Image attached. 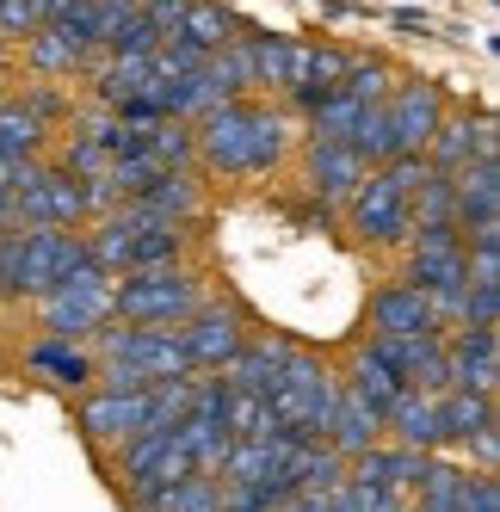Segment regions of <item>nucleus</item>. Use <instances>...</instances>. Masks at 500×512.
I'll use <instances>...</instances> for the list:
<instances>
[{"instance_id":"0eeeda50","label":"nucleus","mask_w":500,"mask_h":512,"mask_svg":"<svg viewBox=\"0 0 500 512\" xmlns=\"http://www.w3.org/2000/svg\"><path fill=\"white\" fill-rule=\"evenodd\" d=\"M173 334H180L192 371H223V364L247 346V334H254V327H247V315H241L229 297H204L180 327H173Z\"/></svg>"},{"instance_id":"4c0bfd02","label":"nucleus","mask_w":500,"mask_h":512,"mask_svg":"<svg viewBox=\"0 0 500 512\" xmlns=\"http://www.w3.org/2000/svg\"><path fill=\"white\" fill-rule=\"evenodd\" d=\"M359 112H365L359 99L328 93V99H321L315 112L303 118V124H309V142H346V136H352V124H359Z\"/></svg>"},{"instance_id":"4468645a","label":"nucleus","mask_w":500,"mask_h":512,"mask_svg":"<svg viewBox=\"0 0 500 512\" xmlns=\"http://www.w3.org/2000/svg\"><path fill=\"white\" fill-rule=\"evenodd\" d=\"M291 352H297V340H284V334H247V346L223 364V383L235 389V395H254V401H272L278 395V383H284V364H291Z\"/></svg>"},{"instance_id":"864d4df0","label":"nucleus","mask_w":500,"mask_h":512,"mask_svg":"<svg viewBox=\"0 0 500 512\" xmlns=\"http://www.w3.org/2000/svg\"><path fill=\"white\" fill-rule=\"evenodd\" d=\"M0 235H13V198L0 192Z\"/></svg>"},{"instance_id":"f704fd0d","label":"nucleus","mask_w":500,"mask_h":512,"mask_svg":"<svg viewBox=\"0 0 500 512\" xmlns=\"http://www.w3.org/2000/svg\"><path fill=\"white\" fill-rule=\"evenodd\" d=\"M402 284H414L420 297H439V290H463L470 272H463V253H408Z\"/></svg>"},{"instance_id":"c03bdc74","label":"nucleus","mask_w":500,"mask_h":512,"mask_svg":"<svg viewBox=\"0 0 500 512\" xmlns=\"http://www.w3.org/2000/svg\"><path fill=\"white\" fill-rule=\"evenodd\" d=\"M457 327H500V284H463Z\"/></svg>"},{"instance_id":"aec40b11","label":"nucleus","mask_w":500,"mask_h":512,"mask_svg":"<svg viewBox=\"0 0 500 512\" xmlns=\"http://www.w3.org/2000/svg\"><path fill=\"white\" fill-rule=\"evenodd\" d=\"M383 445H402L414 457H439V395L402 389L383 414Z\"/></svg>"},{"instance_id":"f3484780","label":"nucleus","mask_w":500,"mask_h":512,"mask_svg":"<svg viewBox=\"0 0 500 512\" xmlns=\"http://www.w3.org/2000/svg\"><path fill=\"white\" fill-rule=\"evenodd\" d=\"M130 204H136V210H149L155 223H173V229H198V223H204V210H210V198H204V173H198V167H173V173H155V179H149V186H142Z\"/></svg>"},{"instance_id":"7ed1b4c3","label":"nucleus","mask_w":500,"mask_h":512,"mask_svg":"<svg viewBox=\"0 0 500 512\" xmlns=\"http://www.w3.org/2000/svg\"><path fill=\"white\" fill-rule=\"evenodd\" d=\"M112 284L118 278H105L93 260L75 266L56 290H44L38 297V327H44V340H68V346H87L105 321H112Z\"/></svg>"},{"instance_id":"4be33fe9","label":"nucleus","mask_w":500,"mask_h":512,"mask_svg":"<svg viewBox=\"0 0 500 512\" xmlns=\"http://www.w3.org/2000/svg\"><path fill=\"white\" fill-rule=\"evenodd\" d=\"M93 44H81L75 31H62V25H44L38 38H25V68L38 81H50V87H62V81H81L87 68H93Z\"/></svg>"},{"instance_id":"72a5a7b5","label":"nucleus","mask_w":500,"mask_h":512,"mask_svg":"<svg viewBox=\"0 0 500 512\" xmlns=\"http://www.w3.org/2000/svg\"><path fill=\"white\" fill-rule=\"evenodd\" d=\"M439 346H445V334H414V340H365V352H371V358H377V364H383V371L396 377L402 389L414 383V371H420V364L433 358Z\"/></svg>"},{"instance_id":"2eb2a0df","label":"nucleus","mask_w":500,"mask_h":512,"mask_svg":"<svg viewBox=\"0 0 500 512\" xmlns=\"http://www.w3.org/2000/svg\"><path fill=\"white\" fill-rule=\"evenodd\" d=\"M75 432L87 438L99 457H105V451H118V445H130V438L142 432V395L87 389V395L75 401Z\"/></svg>"},{"instance_id":"ea45409f","label":"nucleus","mask_w":500,"mask_h":512,"mask_svg":"<svg viewBox=\"0 0 500 512\" xmlns=\"http://www.w3.org/2000/svg\"><path fill=\"white\" fill-rule=\"evenodd\" d=\"M13 99H19L25 112L44 124V130H56V124H68V118H75V99H68L62 87H50V81H25V93H13Z\"/></svg>"},{"instance_id":"c85d7f7f","label":"nucleus","mask_w":500,"mask_h":512,"mask_svg":"<svg viewBox=\"0 0 500 512\" xmlns=\"http://www.w3.org/2000/svg\"><path fill=\"white\" fill-rule=\"evenodd\" d=\"M340 482H346V457H334L328 445H291V463H284V488L291 494L328 500Z\"/></svg>"},{"instance_id":"7c9ffc66","label":"nucleus","mask_w":500,"mask_h":512,"mask_svg":"<svg viewBox=\"0 0 500 512\" xmlns=\"http://www.w3.org/2000/svg\"><path fill=\"white\" fill-rule=\"evenodd\" d=\"M44 155H50V130L7 93L0 99V161H44Z\"/></svg>"},{"instance_id":"6ab92c4d","label":"nucleus","mask_w":500,"mask_h":512,"mask_svg":"<svg viewBox=\"0 0 500 512\" xmlns=\"http://www.w3.org/2000/svg\"><path fill=\"white\" fill-rule=\"evenodd\" d=\"M130 210V247H124V278L130 272H167V266H186L192 253V229H173V223H155L149 210Z\"/></svg>"},{"instance_id":"a211bd4d","label":"nucleus","mask_w":500,"mask_h":512,"mask_svg":"<svg viewBox=\"0 0 500 512\" xmlns=\"http://www.w3.org/2000/svg\"><path fill=\"white\" fill-rule=\"evenodd\" d=\"M371 167L346 149V142H309V155H303V186L321 210H340L352 192H359V179Z\"/></svg>"},{"instance_id":"a19ab883","label":"nucleus","mask_w":500,"mask_h":512,"mask_svg":"<svg viewBox=\"0 0 500 512\" xmlns=\"http://www.w3.org/2000/svg\"><path fill=\"white\" fill-rule=\"evenodd\" d=\"M161 512H223V482L217 475H186V482L161 500Z\"/></svg>"},{"instance_id":"5701e85b","label":"nucleus","mask_w":500,"mask_h":512,"mask_svg":"<svg viewBox=\"0 0 500 512\" xmlns=\"http://www.w3.org/2000/svg\"><path fill=\"white\" fill-rule=\"evenodd\" d=\"M488 426H500L494 395H463V389H445V395H439V451H445V457L463 463V451H470Z\"/></svg>"},{"instance_id":"bb28decb","label":"nucleus","mask_w":500,"mask_h":512,"mask_svg":"<svg viewBox=\"0 0 500 512\" xmlns=\"http://www.w3.org/2000/svg\"><path fill=\"white\" fill-rule=\"evenodd\" d=\"M247 25L241 13H229L223 0H186V13H180V31H173V38L180 44H192L198 56H217L223 44H235V38H247Z\"/></svg>"},{"instance_id":"58836bf2","label":"nucleus","mask_w":500,"mask_h":512,"mask_svg":"<svg viewBox=\"0 0 500 512\" xmlns=\"http://www.w3.org/2000/svg\"><path fill=\"white\" fill-rule=\"evenodd\" d=\"M223 420H229V438H278L272 408H266V401H254V395H235V389H229Z\"/></svg>"},{"instance_id":"412c9836","label":"nucleus","mask_w":500,"mask_h":512,"mask_svg":"<svg viewBox=\"0 0 500 512\" xmlns=\"http://www.w3.org/2000/svg\"><path fill=\"white\" fill-rule=\"evenodd\" d=\"M19 358H25V371L38 377V383H50V389H68V395H75V389L87 395V389H93V377H99V358H93L87 346H68V340H44V334L31 340V346H25Z\"/></svg>"},{"instance_id":"473e14b6","label":"nucleus","mask_w":500,"mask_h":512,"mask_svg":"<svg viewBox=\"0 0 500 512\" xmlns=\"http://www.w3.org/2000/svg\"><path fill=\"white\" fill-rule=\"evenodd\" d=\"M340 389H346L352 401H365V408H377V414H389V401L402 395V383L389 377V371H383V364H377V358H371L365 346L352 352V364L340 371Z\"/></svg>"},{"instance_id":"39448f33","label":"nucleus","mask_w":500,"mask_h":512,"mask_svg":"<svg viewBox=\"0 0 500 512\" xmlns=\"http://www.w3.org/2000/svg\"><path fill=\"white\" fill-rule=\"evenodd\" d=\"M254 112L260 99H229L217 112H204L192 124V155L198 173H223V179H247V149H254Z\"/></svg>"},{"instance_id":"f257e3e1","label":"nucleus","mask_w":500,"mask_h":512,"mask_svg":"<svg viewBox=\"0 0 500 512\" xmlns=\"http://www.w3.org/2000/svg\"><path fill=\"white\" fill-rule=\"evenodd\" d=\"M266 408L278 420L284 445H321V432H328V420L340 408V371L321 352L297 346L291 364H284V383H278V395L266 401Z\"/></svg>"},{"instance_id":"de8ad7c7","label":"nucleus","mask_w":500,"mask_h":512,"mask_svg":"<svg viewBox=\"0 0 500 512\" xmlns=\"http://www.w3.org/2000/svg\"><path fill=\"white\" fill-rule=\"evenodd\" d=\"M383 179H389L402 198H414L420 179H426V155H396V161H383Z\"/></svg>"},{"instance_id":"1a4fd4ad","label":"nucleus","mask_w":500,"mask_h":512,"mask_svg":"<svg viewBox=\"0 0 500 512\" xmlns=\"http://www.w3.org/2000/svg\"><path fill=\"white\" fill-rule=\"evenodd\" d=\"M75 266H87L81 229H19V284H13V303L56 290Z\"/></svg>"},{"instance_id":"49530a36","label":"nucleus","mask_w":500,"mask_h":512,"mask_svg":"<svg viewBox=\"0 0 500 512\" xmlns=\"http://www.w3.org/2000/svg\"><path fill=\"white\" fill-rule=\"evenodd\" d=\"M136 13H142V25H149V31H155V38L167 44V38H173V31H180V13H186V0H142V7H136Z\"/></svg>"},{"instance_id":"393cba45","label":"nucleus","mask_w":500,"mask_h":512,"mask_svg":"<svg viewBox=\"0 0 500 512\" xmlns=\"http://www.w3.org/2000/svg\"><path fill=\"white\" fill-rule=\"evenodd\" d=\"M414 475H420V457L402 451V445H371L365 457L346 463V482L365 488V494H414Z\"/></svg>"},{"instance_id":"dca6fc26","label":"nucleus","mask_w":500,"mask_h":512,"mask_svg":"<svg viewBox=\"0 0 500 512\" xmlns=\"http://www.w3.org/2000/svg\"><path fill=\"white\" fill-rule=\"evenodd\" d=\"M365 327H371L365 340H414V334H439V321H433V309H426V297H420L414 284H402V278H389V284L371 290Z\"/></svg>"},{"instance_id":"6e6552de","label":"nucleus","mask_w":500,"mask_h":512,"mask_svg":"<svg viewBox=\"0 0 500 512\" xmlns=\"http://www.w3.org/2000/svg\"><path fill=\"white\" fill-rule=\"evenodd\" d=\"M13 229H87V179L44 161L38 179L13 192Z\"/></svg>"},{"instance_id":"37998d69","label":"nucleus","mask_w":500,"mask_h":512,"mask_svg":"<svg viewBox=\"0 0 500 512\" xmlns=\"http://www.w3.org/2000/svg\"><path fill=\"white\" fill-rule=\"evenodd\" d=\"M136 7H142V0H93V50L99 56L112 50V38L136 19Z\"/></svg>"},{"instance_id":"20e7f679","label":"nucleus","mask_w":500,"mask_h":512,"mask_svg":"<svg viewBox=\"0 0 500 512\" xmlns=\"http://www.w3.org/2000/svg\"><path fill=\"white\" fill-rule=\"evenodd\" d=\"M112 457H118V482H124L130 512H161V500L180 488L186 475H198L173 432H136L130 445H118Z\"/></svg>"},{"instance_id":"b1692460","label":"nucleus","mask_w":500,"mask_h":512,"mask_svg":"<svg viewBox=\"0 0 500 512\" xmlns=\"http://www.w3.org/2000/svg\"><path fill=\"white\" fill-rule=\"evenodd\" d=\"M87 87H93V105H99V112H118V105L155 93V62H149V56H93Z\"/></svg>"},{"instance_id":"a878e982","label":"nucleus","mask_w":500,"mask_h":512,"mask_svg":"<svg viewBox=\"0 0 500 512\" xmlns=\"http://www.w3.org/2000/svg\"><path fill=\"white\" fill-rule=\"evenodd\" d=\"M451 192H457V229L463 235L500 223V161H470L451 179Z\"/></svg>"},{"instance_id":"3c124183","label":"nucleus","mask_w":500,"mask_h":512,"mask_svg":"<svg viewBox=\"0 0 500 512\" xmlns=\"http://www.w3.org/2000/svg\"><path fill=\"white\" fill-rule=\"evenodd\" d=\"M321 506H328V512H365V500H359V494H352L346 482H340V488H334L328 500H321Z\"/></svg>"},{"instance_id":"09e8293b","label":"nucleus","mask_w":500,"mask_h":512,"mask_svg":"<svg viewBox=\"0 0 500 512\" xmlns=\"http://www.w3.org/2000/svg\"><path fill=\"white\" fill-rule=\"evenodd\" d=\"M457 512H500V482L482 469H470V488H463V506Z\"/></svg>"},{"instance_id":"ddd939ff","label":"nucleus","mask_w":500,"mask_h":512,"mask_svg":"<svg viewBox=\"0 0 500 512\" xmlns=\"http://www.w3.org/2000/svg\"><path fill=\"white\" fill-rule=\"evenodd\" d=\"M284 463H291V445L284 438H235L223 469H217V482L223 488H266L272 506L291 500V488H284Z\"/></svg>"},{"instance_id":"9b49d317","label":"nucleus","mask_w":500,"mask_h":512,"mask_svg":"<svg viewBox=\"0 0 500 512\" xmlns=\"http://www.w3.org/2000/svg\"><path fill=\"white\" fill-rule=\"evenodd\" d=\"M470 161H500V130L488 112H445L433 142H426V167L457 179Z\"/></svg>"},{"instance_id":"79ce46f5","label":"nucleus","mask_w":500,"mask_h":512,"mask_svg":"<svg viewBox=\"0 0 500 512\" xmlns=\"http://www.w3.org/2000/svg\"><path fill=\"white\" fill-rule=\"evenodd\" d=\"M44 31V0H0V44H25Z\"/></svg>"},{"instance_id":"2f4dec72","label":"nucleus","mask_w":500,"mask_h":512,"mask_svg":"<svg viewBox=\"0 0 500 512\" xmlns=\"http://www.w3.org/2000/svg\"><path fill=\"white\" fill-rule=\"evenodd\" d=\"M396 81H402V68L389 62V56L352 50L346 75H340V93H346V99H359V105H383V99H389V87H396Z\"/></svg>"},{"instance_id":"603ef678","label":"nucleus","mask_w":500,"mask_h":512,"mask_svg":"<svg viewBox=\"0 0 500 512\" xmlns=\"http://www.w3.org/2000/svg\"><path fill=\"white\" fill-rule=\"evenodd\" d=\"M272 512H328V506H321L315 494H291V500H284V506H272Z\"/></svg>"},{"instance_id":"8fccbe9b","label":"nucleus","mask_w":500,"mask_h":512,"mask_svg":"<svg viewBox=\"0 0 500 512\" xmlns=\"http://www.w3.org/2000/svg\"><path fill=\"white\" fill-rule=\"evenodd\" d=\"M389 25H396V31H408V38H420V31H433V19H426V13H389Z\"/></svg>"},{"instance_id":"a18cd8bd","label":"nucleus","mask_w":500,"mask_h":512,"mask_svg":"<svg viewBox=\"0 0 500 512\" xmlns=\"http://www.w3.org/2000/svg\"><path fill=\"white\" fill-rule=\"evenodd\" d=\"M408 253H463V229H457V223H426V229H408Z\"/></svg>"},{"instance_id":"e433bc0d","label":"nucleus","mask_w":500,"mask_h":512,"mask_svg":"<svg viewBox=\"0 0 500 512\" xmlns=\"http://www.w3.org/2000/svg\"><path fill=\"white\" fill-rule=\"evenodd\" d=\"M408 223H414V229H426V223H457V192H451V179H445V173L426 167L420 192L408 198Z\"/></svg>"},{"instance_id":"9d476101","label":"nucleus","mask_w":500,"mask_h":512,"mask_svg":"<svg viewBox=\"0 0 500 512\" xmlns=\"http://www.w3.org/2000/svg\"><path fill=\"white\" fill-rule=\"evenodd\" d=\"M451 112L445 105V87L439 81H420V75H402L383 99V124H389V149L396 155H426L439 118Z\"/></svg>"},{"instance_id":"c756f323","label":"nucleus","mask_w":500,"mask_h":512,"mask_svg":"<svg viewBox=\"0 0 500 512\" xmlns=\"http://www.w3.org/2000/svg\"><path fill=\"white\" fill-rule=\"evenodd\" d=\"M247 62H254V93H291V62H297V38L284 31H247Z\"/></svg>"},{"instance_id":"c9c22d12","label":"nucleus","mask_w":500,"mask_h":512,"mask_svg":"<svg viewBox=\"0 0 500 512\" xmlns=\"http://www.w3.org/2000/svg\"><path fill=\"white\" fill-rule=\"evenodd\" d=\"M142 149L155 155L161 173H173V167H198V155H192V124H180V118L149 124V130H142Z\"/></svg>"},{"instance_id":"f8f14e48","label":"nucleus","mask_w":500,"mask_h":512,"mask_svg":"<svg viewBox=\"0 0 500 512\" xmlns=\"http://www.w3.org/2000/svg\"><path fill=\"white\" fill-rule=\"evenodd\" d=\"M445 377L463 395L500 389V327H451L445 334Z\"/></svg>"},{"instance_id":"f03ea898","label":"nucleus","mask_w":500,"mask_h":512,"mask_svg":"<svg viewBox=\"0 0 500 512\" xmlns=\"http://www.w3.org/2000/svg\"><path fill=\"white\" fill-rule=\"evenodd\" d=\"M204 297L210 290H204V278L192 266L130 272V278L112 284V321H124V327H180Z\"/></svg>"},{"instance_id":"423d86ee","label":"nucleus","mask_w":500,"mask_h":512,"mask_svg":"<svg viewBox=\"0 0 500 512\" xmlns=\"http://www.w3.org/2000/svg\"><path fill=\"white\" fill-rule=\"evenodd\" d=\"M346 229H352V241H365V247H377V253H389V247H408V198L383 179V167H371L365 179H359V192H352L346 204Z\"/></svg>"},{"instance_id":"cd10ccee","label":"nucleus","mask_w":500,"mask_h":512,"mask_svg":"<svg viewBox=\"0 0 500 512\" xmlns=\"http://www.w3.org/2000/svg\"><path fill=\"white\" fill-rule=\"evenodd\" d=\"M321 445H328L334 457H365L371 445H383V414L377 408H365V401H352L346 389H340V408H334V420H328V432H321Z\"/></svg>"}]
</instances>
